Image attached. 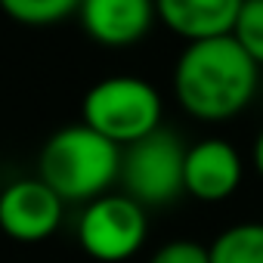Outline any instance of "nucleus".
<instances>
[{
	"label": "nucleus",
	"mask_w": 263,
	"mask_h": 263,
	"mask_svg": "<svg viewBox=\"0 0 263 263\" xmlns=\"http://www.w3.org/2000/svg\"><path fill=\"white\" fill-rule=\"evenodd\" d=\"M37 171L62 201H96L121 177V146L87 124H71L44 143Z\"/></svg>",
	"instance_id": "2"
},
{
	"label": "nucleus",
	"mask_w": 263,
	"mask_h": 263,
	"mask_svg": "<svg viewBox=\"0 0 263 263\" xmlns=\"http://www.w3.org/2000/svg\"><path fill=\"white\" fill-rule=\"evenodd\" d=\"M211 263H263V223H235L211 241Z\"/></svg>",
	"instance_id": "10"
},
{
	"label": "nucleus",
	"mask_w": 263,
	"mask_h": 263,
	"mask_svg": "<svg viewBox=\"0 0 263 263\" xmlns=\"http://www.w3.org/2000/svg\"><path fill=\"white\" fill-rule=\"evenodd\" d=\"M146 208L130 195H102L78 220V241L99 263H124L146 241Z\"/></svg>",
	"instance_id": "5"
},
{
	"label": "nucleus",
	"mask_w": 263,
	"mask_h": 263,
	"mask_svg": "<svg viewBox=\"0 0 263 263\" xmlns=\"http://www.w3.org/2000/svg\"><path fill=\"white\" fill-rule=\"evenodd\" d=\"M241 4L245 0H155V10L174 34L195 44L232 34Z\"/></svg>",
	"instance_id": "9"
},
{
	"label": "nucleus",
	"mask_w": 263,
	"mask_h": 263,
	"mask_svg": "<svg viewBox=\"0 0 263 263\" xmlns=\"http://www.w3.org/2000/svg\"><path fill=\"white\" fill-rule=\"evenodd\" d=\"M149 263H211V251L208 245L201 241H192V238H174L167 245H161Z\"/></svg>",
	"instance_id": "13"
},
{
	"label": "nucleus",
	"mask_w": 263,
	"mask_h": 263,
	"mask_svg": "<svg viewBox=\"0 0 263 263\" xmlns=\"http://www.w3.org/2000/svg\"><path fill=\"white\" fill-rule=\"evenodd\" d=\"M186 174V149L171 130H155L146 140L127 146L121 152V183L124 195L146 204H171L180 192H186L183 183Z\"/></svg>",
	"instance_id": "4"
},
{
	"label": "nucleus",
	"mask_w": 263,
	"mask_h": 263,
	"mask_svg": "<svg viewBox=\"0 0 263 263\" xmlns=\"http://www.w3.org/2000/svg\"><path fill=\"white\" fill-rule=\"evenodd\" d=\"M0 10L13 22L44 28V25H56L68 19L71 13H78L81 0H0Z\"/></svg>",
	"instance_id": "11"
},
{
	"label": "nucleus",
	"mask_w": 263,
	"mask_h": 263,
	"mask_svg": "<svg viewBox=\"0 0 263 263\" xmlns=\"http://www.w3.org/2000/svg\"><path fill=\"white\" fill-rule=\"evenodd\" d=\"M260 65L232 34L186 44L174 68L177 102L198 121H229L257 93Z\"/></svg>",
	"instance_id": "1"
},
{
	"label": "nucleus",
	"mask_w": 263,
	"mask_h": 263,
	"mask_svg": "<svg viewBox=\"0 0 263 263\" xmlns=\"http://www.w3.org/2000/svg\"><path fill=\"white\" fill-rule=\"evenodd\" d=\"M78 16L96 44L121 50L140 44L149 34L158 10L155 0H81Z\"/></svg>",
	"instance_id": "7"
},
{
	"label": "nucleus",
	"mask_w": 263,
	"mask_h": 263,
	"mask_svg": "<svg viewBox=\"0 0 263 263\" xmlns=\"http://www.w3.org/2000/svg\"><path fill=\"white\" fill-rule=\"evenodd\" d=\"M84 124L111 140L115 146H134L161 127V96L143 78H105L84 96Z\"/></svg>",
	"instance_id": "3"
},
{
	"label": "nucleus",
	"mask_w": 263,
	"mask_h": 263,
	"mask_svg": "<svg viewBox=\"0 0 263 263\" xmlns=\"http://www.w3.org/2000/svg\"><path fill=\"white\" fill-rule=\"evenodd\" d=\"M183 183L198 201H223L241 183V158L226 140H201L186 149Z\"/></svg>",
	"instance_id": "8"
},
{
	"label": "nucleus",
	"mask_w": 263,
	"mask_h": 263,
	"mask_svg": "<svg viewBox=\"0 0 263 263\" xmlns=\"http://www.w3.org/2000/svg\"><path fill=\"white\" fill-rule=\"evenodd\" d=\"M254 167H257V174L263 177V130H260V137H257V143H254Z\"/></svg>",
	"instance_id": "14"
},
{
	"label": "nucleus",
	"mask_w": 263,
	"mask_h": 263,
	"mask_svg": "<svg viewBox=\"0 0 263 263\" xmlns=\"http://www.w3.org/2000/svg\"><path fill=\"white\" fill-rule=\"evenodd\" d=\"M62 198L41 180L25 177L0 192V232L16 241H44L62 223Z\"/></svg>",
	"instance_id": "6"
},
{
	"label": "nucleus",
	"mask_w": 263,
	"mask_h": 263,
	"mask_svg": "<svg viewBox=\"0 0 263 263\" xmlns=\"http://www.w3.org/2000/svg\"><path fill=\"white\" fill-rule=\"evenodd\" d=\"M232 37L257 65H263V0H245L241 4Z\"/></svg>",
	"instance_id": "12"
}]
</instances>
